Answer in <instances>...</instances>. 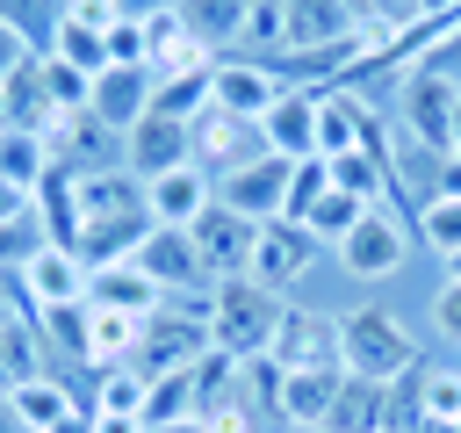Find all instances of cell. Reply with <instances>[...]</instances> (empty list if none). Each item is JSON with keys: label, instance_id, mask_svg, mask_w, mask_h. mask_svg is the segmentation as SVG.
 I'll return each instance as SVG.
<instances>
[{"label": "cell", "instance_id": "10", "mask_svg": "<svg viewBox=\"0 0 461 433\" xmlns=\"http://www.w3.org/2000/svg\"><path fill=\"white\" fill-rule=\"evenodd\" d=\"M151 94H158V79H151V65H101L94 72V87H86V108L108 123V130H137L144 115H151Z\"/></svg>", "mask_w": 461, "mask_h": 433}, {"label": "cell", "instance_id": "9", "mask_svg": "<svg viewBox=\"0 0 461 433\" xmlns=\"http://www.w3.org/2000/svg\"><path fill=\"white\" fill-rule=\"evenodd\" d=\"M288 166H295V159L259 152V159H245V166H230V173L216 180V202L238 209V216H252V224H274V216L288 209Z\"/></svg>", "mask_w": 461, "mask_h": 433}, {"label": "cell", "instance_id": "18", "mask_svg": "<svg viewBox=\"0 0 461 433\" xmlns=\"http://www.w3.org/2000/svg\"><path fill=\"white\" fill-rule=\"evenodd\" d=\"M130 260H137V267H144V274H151L166 296L209 289V281H202V260H194V238H187V231H166V224H151V231H144V245H137Z\"/></svg>", "mask_w": 461, "mask_h": 433}, {"label": "cell", "instance_id": "36", "mask_svg": "<svg viewBox=\"0 0 461 433\" xmlns=\"http://www.w3.org/2000/svg\"><path fill=\"white\" fill-rule=\"evenodd\" d=\"M432 325H439V339L461 346V281H439L432 289Z\"/></svg>", "mask_w": 461, "mask_h": 433}, {"label": "cell", "instance_id": "27", "mask_svg": "<svg viewBox=\"0 0 461 433\" xmlns=\"http://www.w3.org/2000/svg\"><path fill=\"white\" fill-rule=\"evenodd\" d=\"M144 390H151V375H144L137 361L101 368V390H94V404H86V411H101V419H144Z\"/></svg>", "mask_w": 461, "mask_h": 433}, {"label": "cell", "instance_id": "5", "mask_svg": "<svg viewBox=\"0 0 461 433\" xmlns=\"http://www.w3.org/2000/svg\"><path fill=\"white\" fill-rule=\"evenodd\" d=\"M187 238H194V260H202V281H209V289H216V281H238V274H252V238H259V224H252V216H238V209L209 202V209L187 224Z\"/></svg>", "mask_w": 461, "mask_h": 433}, {"label": "cell", "instance_id": "3", "mask_svg": "<svg viewBox=\"0 0 461 433\" xmlns=\"http://www.w3.org/2000/svg\"><path fill=\"white\" fill-rule=\"evenodd\" d=\"M411 231H418V224H403L396 209H367V216L346 231V245H331V253H339V267H346L353 281H389V274H403V260H411Z\"/></svg>", "mask_w": 461, "mask_h": 433}, {"label": "cell", "instance_id": "2", "mask_svg": "<svg viewBox=\"0 0 461 433\" xmlns=\"http://www.w3.org/2000/svg\"><path fill=\"white\" fill-rule=\"evenodd\" d=\"M339 361H346V375H360V382H389V390H396L403 375L425 368L418 339H411L403 318H389L382 303H360V310L339 318Z\"/></svg>", "mask_w": 461, "mask_h": 433}, {"label": "cell", "instance_id": "25", "mask_svg": "<svg viewBox=\"0 0 461 433\" xmlns=\"http://www.w3.org/2000/svg\"><path fill=\"white\" fill-rule=\"evenodd\" d=\"M43 173H50V144H43V130H0V180L36 195Z\"/></svg>", "mask_w": 461, "mask_h": 433}, {"label": "cell", "instance_id": "33", "mask_svg": "<svg viewBox=\"0 0 461 433\" xmlns=\"http://www.w3.org/2000/svg\"><path fill=\"white\" fill-rule=\"evenodd\" d=\"M29 375H43V368H36V332H29V325H7V332H0V397H7L14 382H29Z\"/></svg>", "mask_w": 461, "mask_h": 433}, {"label": "cell", "instance_id": "38", "mask_svg": "<svg viewBox=\"0 0 461 433\" xmlns=\"http://www.w3.org/2000/svg\"><path fill=\"white\" fill-rule=\"evenodd\" d=\"M432 195H461V152H447V159H439V173H432Z\"/></svg>", "mask_w": 461, "mask_h": 433}, {"label": "cell", "instance_id": "34", "mask_svg": "<svg viewBox=\"0 0 461 433\" xmlns=\"http://www.w3.org/2000/svg\"><path fill=\"white\" fill-rule=\"evenodd\" d=\"M324 188H331V159H295V166H288V209H281V216L303 224V209H310Z\"/></svg>", "mask_w": 461, "mask_h": 433}, {"label": "cell", "instance_id": "39", "mask_svg": "<svg viewBox=\"0 0 461 433\" xmlns=\"http://www.w3.org/2000/svg\"><path fill=\"white\" fill-rule=\"evenodd\" d=\"M7 325H22V310H14V281L0 274V332H7Z\"/></svg>", "mask_w": 461, "mask_h": 433}, {"label": "cell", "instance_id": "12", "mask_svg": "<svg viewBox=\"0 0 461 433\" xmlns=\"http://www.w3.org/2000/svg\"><path fill=\"white\" fill-rule=\"evenodd\" d=\"M317 267V238L295 224V216H274V224H259V238H252V281H267L274 296L288 289V281H303Z\"/></svg>", "mask_w": 461, "mask_h": 433}, {"label": "cell", "instance_id": "41", "mask_svg": "<svg viewBox=\"0 0 461 433\" xmlns=\"http://www.w3.org/2000/svg\"><path fill=\"white\" fill-rule=\"evenodd\" d=\"M0 433H29V426H22L14 411H7V397H0Z\"/></svg>", "mask_w": 461, "mask_h": 433}, {"label": "cell", "instance_id": "42", "mask_svg": "<svg viewBox=\"0 0 461 433\" xmlns=\"http://www.w3.org/2000/svg\"><path fill=\"white\" fill-rule=\"evenodd\" d=\"M447 281H461V253H447Z\"/></svg>", "mask_w": 461, "mask_h": 433}, {"label": "cell", "instance_id": "23", "mask_svg": "<svg viewBox=\"0 0 461 433\" xmlns=\"http://www.w3.org/2000/svg\"><path fill=\"white\" fill-rule=\"evenodd\" d=\"M173 7H180V22H187L216 58L238 43V29H245V14H252V0H173Z\"/></svg>", "mask_w": 461, "mask_h": 433}, {"label": "cell", "instance_id": "16", "mask_svg": "<svg viewBox=\"0 0 461 433\" xmlns=\"http://www.w3.org/2000/svg\"><path fill=\"white\" fill-rule=\"evenodd\" d=\"M360 144H382L375 108L346 87H324L317 94V159H339V152H360Z\"/></svg>", "mask_w": 461, "mask_h": 433}, {"label": "cell", "instance_id": "37", "mask_svg": "<svg viewBox=\"0 0 461 433\" xmlns=\"http://www.w3.org/2000/svg\"><path fill=\"white\" fill-rule=\"evenodd\" d=\"M22 65H36V51H29V36L14 29V22H0V87L22 72Z\"/></svg>", "mask_w": 461, "mask_h": 433}, {"label": "cell", "instance_id": "6", "mask_svg": "<svg viewBox=\"0 0 461 433\" xmlns=\"http://www.w3.org/2000/svg\"><path fill=\"white\" fill-rule=\"evenodd\" d=\"M43 144H50V166H65V173H115L122 166V130H108L94 108L50 115Z\"/></svg>", "mask_w": 461, "mask_h": 433}, {"label": "cell", "instance_id": "7", "mask_svg": "<svg viewBox=\"0 0 461 433\" xmlns=\"http://www.w3.org/2000/svg\"><path fill=\"white\" fill-rule=\"evenodd\" d=\"M14 289H22L29 310H65V303H86L94 267H86L72 245H36V253L14 267Z\"/></svg>", "mask_w": 461, "mask_h": 433}, {"label": "cell", "instance_id": "20", "mask_svg": "<svg viewBox=\"0 0 461 433\" xmlns=\"http://www.w3.org/2000/svg\"><path fill=\"white\" fill-rule=\"evenodd\" d=\"M317 433H389V382H360V375H346Z\"/></svg>", "mask_w": 461, "mask_h": 433}, {"label": "cell", "instance_id": "40", "mask_svg": "<svg viewBox=\"0 0 461 433\" xmlns=\"http://www.w3.org/2000/svg\"><path fill=\"white\" fill-rule=\"evenodd\" d=\"M115 7H122V14H137V22H144V14H166V7H173V0H115Z\"/></svg>", "mask_w": 461, "mask_h": 433}, {"label": "cell", "instance_id": "29", "mask_svg": "<svg viewBox=\"0 0 461 433\" xmlns=\"http://www.w3.org/2000/svg\"><path fill=\"white\" fill-rule=\"evenodd\" d=\"M418 411H425V433L432 426H461V368H418Z\"/></svg>", "mask_w": 461, "mask_h": 433}, {"label": "cell", "instance_id": "4", "mask_svg": "<svg viewBox=\"0 0 461 433\" xmlns=\"http://www.w3.org/2000/svg\"><path fill=\"white\" fill-rule=\"evenodd\" d=\"M396 108H403V137H411L418 152H432V159H447V152H454V115H461V87H454L447 72L418 65Z\"/></svg>", "mask_w": 461, "mask_h": 433}, {"label": "cell", "instance_id": "15", "mask_svg": "<svg viewBox=\"0 0 461 433\" xmlns=\"http://www.w3.org/2000/svg\"><path fill=\"white\" fill-rule=\"evenodd\" d=\"M267 144H259V123H245V115H223V108H202L194 115V166L209 173V180H223L230 166H245V159H259Z\"/></svg>", "mask_w": 461, "mask_h": 433}, {"label": "cell", "instance_id": "28", "mask_svg": "<svg viewBox=\"0 0 461 433\" xmlns=\"http://www.w3.org/2000/svg\"><path fill=\"white\" fill-rule=\"evenodd\" d=\"M281 51H288V14H281V0H252V14H245V29H238V58L274 65Z\"/></svg>", "mask_w": 461, "mask_h": 433}, {"label": "cell", "instance_id": "35", "mask_svg": "<svg viewBox=\"0 0 461 433\" xmlns=\"http://www.w3.org/2000/svg\"><path fill=\"white\" fill-rule=\"evenodd\" d=\"M108 65H144V22L137 14H115L108 22Z\"/></svg>", "mask_w": 461, "mask_h": 433}, {"label": "cell", "instance_id": "11", "mask_svg": "<svg viewBox=\"0 0 461 433\" xmlns=\"http://www.w3.org/2000/svg\"><path fill=\"white\" fill-rule=\"evenodd\" d=\"M122 166L137 173V180H158V173H173V166H194V123H173V115H144L130 137H122Z\"/></svg>", "mask_w": 461, "mask_h": 433}, {"label": "cell", "instance_id": "30", "mask_svg": "<svg viewBox=\"0 0 461 433\" xmlns=\"http://www.w3.org/2000/svg\"><path fill=\"white\" fill-rule=\"evenodd\" d=\"M209 72H216V65H209ZM209 72H173V79H158L151 108H158V115H173V123H194V115L209 108Z\"/></svg>", "mask_w": 461, "mask_h": 433}, {"label": "cell", "instance_id": "1", "mask_svg": "<svg viewBox=\"0 0 461 433\" xmlns=\"http://www.w3.org/2000/svg\"><path fill=\"white\" fill-rule=\"evenodd\" d=\"M281 318H288V303H281L267 281H252V274L216 281V289H209V354H223V361H252V354L274 346Z\"/></svg>", "mask_w": 461, "mask_h": 433}, {"label": "cell", "instance_id": "32", "mask_svg": "<svg viewBox=\"0 0 461 433\" xmlns=\"http://www.w3.org/2000/svg\"><path fill=\"white\" fill-rule=\"evenodd\" d=\"M36 72H43V94H50V108L65 115V108H86V87H94V72H79V65H65V58H36Z\"/></svg>", "mask_w": 461, "mask_h": 433}, {"label": "cell", "instance_id": "22", "mask_svg": "<svg viewBox=\"0 0 461 433\" xmlns=\"http://www.w3.org/2000/svg\"><path fill=\"white\" fill-rule=\"evenodd\" d=\"M7 411L29 426V433H50V426H65L72 411H86V404H72V390L58 382V375H29V382H14L7 390Z\"/></svg>", "mask_w": 461, "mask_h": 433}, {"label": "cell", "instance_id": "8", "mask_svg": "<svg viewBox=\"0 0 461 433\" xmlns=\"http://www.w3.org/2000/svg\"><path fill=\"white\" fill-rule=\"evenodd\" d=\"M267 354L281 361V375H346V361H339V318L331 310H288Z\"/></svg>", "mask_w": 461, "mask_h": 433}, {"label": "cell", "instance_id": "14", "mask_svg": "<svg viewBox=\"0 0 461 433\" xmlns=\"http://www.w3.org/2000/svg\"><path fill=\"white\" fill-rule=\"evenodd\" d=\"M274 101H281V87H274V65H259V58H216V72H209V108L259 123Z\"/></svg>", "mask_w": 461, "mask_h": 433}, {"label": "cell", "instance_id": "26", "mask_svg": "<svg viewBox=\"0 0 461 433\" xmlns=\"http://www.w3.org/2000/svg\"><path fill=\"white\" fill-rule=\"evenodd\" d=\"M367 216V202L360 195H346V188H324L310 209H303V231L317 238V245H346V231Z\"/></svg>", "mask_w": 461, "mask_h": 433}, {"label": "cell", "instance_id": "21", "mask_svg": "<svg viewBox=\"0 0 461 433\" xmlns=\"http://www.w3.org/2000/svg\"><path fill=\"white\" fill-rule=\"evenodd\" d=\"M86 303H108V310H130V318H151L158 303H166V289L137 267V260H115V267H94V289H86Z\"/></svg>", "mask_w": 461, "mask_h": 433}, {"label": "cell", "instance_id": "19", "mask_svg": "<svg viewBox=\"0 0 461 433\" xmlns=\"http://www.w3.org/2000/svg\"><path fill=\"white\" fill-rule=\"evenodd\" d=\"M259 144L274 159H317V94H288L281 87V101L259 115Z\"/></svg>", "mask_w": 461, "mask_h": 433}, {"label": "cell", "instance_id": "24", "mask_svg": "<svg viewBox=\"0 0 461 433\" xmlns=\"http://www.w3.org/2000/svg\"><path fill=\"white\" fill-rule=\"evenodd\" d=\"M339 382L346 375H281V419L303 426V433H317L324 411H331V397H339Z\"/></svg>", "mask_w": 461, "mask_h": 433}, {"label": "cell", "instance_id": "17", "mask_svg": "<svg viewBox=\"0 0 461 433\" xmlns=\"http://www.w3.org/2000/svg\"><path fill=\"white\" fill-rule=\"evenodd\" d=\"M209 202H216V180H209L202 166H173V173L144 180V209H151V224H166V231H187Z\"/></svg>", "mask_w": 461, "mask_h": 433}, {"label": "cell", "instance_id": "31", "mask_svg": "<svg viewBox=\"0 0 461 433\" xmlns=\"http://www.w3.org/2000/svg\"><path fill=\"white\" fill-rule=\"evenodd\" d=\"M418 238L447 260V253H461V195H425V209H418Z\"/></svg>", "mask_w": 461, "mask_h": 433}, {"label": "cell", "instance_id": "13", "mask_svg": "<svg viewBox=\"0 0 461 433\" xmlns=\"http://www.w3.org/2000/svg\"><path fill=\"white\" fill-rule=\"evenodd\" d=\"M281 14H288V51H346V43L367 36L353 0H281Z\"/></svg>", "mask_w": 461, "mask_h": 433}]
</instances>
